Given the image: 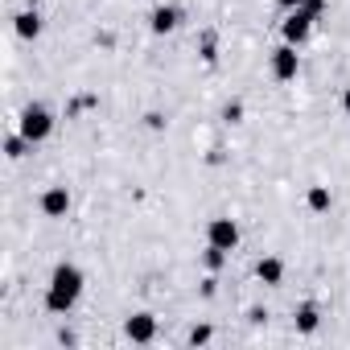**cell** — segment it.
I'll list each match as a JSON object with an SVG mask.
<instances>
[{
  "label": "cell",
  "instance_id": "obj_1",
  "mask_svg": "<svg viewBox=\"0 0 350 350\" xmlns=\"http://www.w3.org/2000/svg\"><path fill=\"white\" fill-rule=\"evenodd\" d=\"M83 297V272L75 264H58L54 276H50V288H46V309L50 313H70Z\"/></svg>",
  "mask_w": 350,
  "mask_h": 350
},
{
  "label": "cell",
  "instance_id": "obj_2",
  "mask_svg": "<svg viewBox=\"0 0 350 350\" xmlns=\"http://www.w3.org/2000/svg\"><path fill=\"white\" fill-rule=\"evenodd\" d=\"M17 128H21V136H25L29 144H42V140L54 132V116H50L42 103H29V107L21 111V120H17Z\"/></svg>",
  "mask_w": 350,
  "mask_h": 350
},
{
  "label": "cell",
  "instance_id": "obj_3",
  "mask_svg": "<svg viewBox=\"0 0 350 350\" xmlns=\"http://www.w3.org/2000/svg\"><path fill=\"white\" fill-rule=\"evenodd\" d=\"M313 21H317V17H313L305 5L288 9V17H284V25H280L284 42H288V46H301V42H309V33H313Z\"/></svg>",
  "mask_w": 350,
  "mask_h": 350
},
{
  "label": "cell",
  "instance_id": "obj_4",
  "mask_svg": "<svg viewBox=\"0 0 350 350\" xmlns=\"http://www.w3.org/2000/svg\"><path fill=\"white\" fill-rule=\"evenodd\" d=\"M297 70H301V54H297V46H276L272 50V75L280 79V83H293L297 79Z\"/></svg>",
  "mask_w": 350,
  "mask_h": 350
},
{
  "label": "cell",
  "instance_id": "obj_5",
  "mask_svg": "<svg viewBox=\"0 0 350 350\" xmlns=\"http://www.w3.org/2000/svg\"><path fill=\"white\" fill-rule=\"evenodd\" d=\"M206 243L231 252V247L239 243V227H235V219H211V227H206Z\"/></svg>",
  "mask_w": 350,
  "mask_h": 350
},
{
  "label": "cell",
  "instance_id": "obj_6",
  "mask_svg": "<svg viewBox=\"0 0 350 350\" xmlns=\"http://www.w3.org/2000/svg\"><path fill=\"white\" fill-rule=\"evenodd\" d=\"M124 334H128L132 342H152V338H157V317H152V313H132V317L124 321Z\"/></svg>",
  "mask_w": 350,
  "mask_h": 350
},
{
  "label": "cell",
  "instance_id": "obj_7",
  "mask_svg": "<svg viewBox=\"0 0 350 350\" xmlns=\"http://www.w3.org/2000/svg\"><path fill=\"white\" fill-rule=\"evenodd\" d=\"M178 25H182V13L173 9V5H157V9L148 13V29H152V33H173Z\"/></svg>",
  "mask_w": 350,
  "mask_h": 350
},
{
  "label": "cell",
  "instance_id": "obj_8",
  "mask_svg": "<svg viewBox=\"0 0 350 350\" xmlns=\"http://www.w3.org/2000/svg\"><path fill=\"white\" fill-rule=\"evenodd\" d=\"M42 211H46L50 219H62V215L70 211V194H66V186H54V190H46V194H42Z\"/></svg>",
  "mask_w": 350,
  "mask_h": 350
},
{
  "label": "cell",
  "instance_id": "obj_9",
  "mask_svg": "<svg viewBox=\"0 0 350 350\" xmlns=\"http://www.w3.org/2000/svg\"><path fill=\"white\" fill-rule=\"evenodd\" d=\"M13 21H17V38H25V42L42 38V13H38V9H25V13H17Z\"/></svg>",
  "mask_w": 350,
  "mask_h": 350
},
{
  "label": "cell",
  "instance_id": "obj_10",
  "mask_svg": "<svg viewBox=\"0 0 350 350\" xmlns=\"http://www.w3.org/2000/svg\"><path fill=\"white\" fill-rule=\"evenodd\" d=\"M256 276H260V284H280V280H284V264H280L276 256H264V260L256 264Z\"/></svg>",
  "mask_w": 350,
  "mask_h": 350
},
{
  "label": "cell",
  "instance_id": "obj_11",
  "mask_svg": "<svg viewBox=\"0 0 350 350\" xmlns=\"http://www.w3.org/2000/svg\"><path fill=\"white\" fill-rule=\"evenodd\" d=\"M305 202H309V211H313V215H325V211L334 206V194H329V186H309Z\"/></svg>",
  "mask_w": 350,
  "mask_h": 350
},
{
  "label": "cell",
  "instance_id": "obj_12",
  "mask_svg": "<svg viewBox=\"0 0 350 350\" xmlns=\"http://www.w3.org/2000/svg\"><path fill=\"white\" fill-rule=\"evenodd\" d=\"M293 317H297V329H301V334H313V329L321 325V313H317V305H313V301H305Z\"/></svg>",
  "mask_w": 350,
  "mask_h": 350
},
{
  "label": "cell",
  "instance_id": "obj_13",
  "mask_svg": "<svg viewBox=\"0 0 350 350\" xmlns=\"http://www.w3.org/2000/svg\"><path fill=\"white\" fill-rule=\"evenodd\" d=\"M25 148H29V140H25V136H21V132H17V136H9V140H5V152H9V161H21V157H25Z\"/></svg>",
  "mask_w": 350,
  "mask_h": 350
},
{
  "label": "cell",
  "instance_id": "obj_14",
  "mask_svg": "<svg viewBox=\"0 0 350 350\" xmlns=\"http://www.w3.org/2000/svg\"><path fill=\"white\" fill-rule=\"evenodd\" d=\"M202 264H206V268H211V272H219V268H223V264H227V252H223V247H215V243H211V247H206V252H202Z\"/></svg>",
  "mask_w": 350,
  "mask_h": 350
},
{
  "label": "cell",
  "instance_id": "obj_15",
  "mask_svg": "<svg viewBox=\"0 0 350 350\" xmlns=\"http://www.w3.org/2000/svg\"><path fill=\"white\" fill-rule=\"evenodd\" d=\"M202 342H211V325H194L190 329V346H202Z\"/></svg>",
  "mask_w": 350,
  "mask_h": 350
},
{
  "label": "cell",
  "instance_id": "obj_16",
  "mask_svg": "<svg viewBox=\"0 0 350 350\" xmlns=\"http://www.w3.org/2000/svg\"><path fill=\"white\" fill-rule=\"evenodd\" d=\"M202 58H206V62L219 58V54H215V33H202Z\"/></svg>",
  "mask_w": 350,
  "mask_h": 350
},
{
  "label": "cell",
  "instance_id": "obj_17",
  "mask_svg": "<svg viewBox=\"0 0 350 350\" xmlns=\"http://www.w3.org/2000/svg\"><path fill=\"white\" fill-rule=\"evenodd\" d=\"M239 116H243V103H227V107H223V120H231V124H235Z\"/></svg>",
  "mask_w": 350,
  "mask_h": 350
},
{
  "label": "cell",
  "instance_id": "obj_18",
  "mask_svg": "<svg viewBox=\"0 0 350 350\" xmlns=\"http://www.w3.org/2000/svg\"><path fill=\"white\" fill-rule=\"evenodd\" d=\"M215 284H219V280H215V276H206V280H202V297H215Z\"/></svg>",
  "mask_w": 350,
  "mask_h": 350
},
{
  "label": "cell",
  "instance_id": "obj_19",
  "mask_svg": "<svg viewBox=\"0 0 350 350\" xmlns=\"http://www.w3.org/2000/svg\"><path fill=\"white\" fill-rule=\"evenodd\" d=\"M272 5H280V9H297L301 0H272Z\"/></svg>",
  "mask_w": 350,
  "mask_h": 350
},
{
  "label": "cell",
  "instance_id": "obj_20",
  "mask_svg": "<svg viewBox=\"0 0 350 350\" xmlns=\"http://www.w3.org/2000/svg\"><path fill=\"white\" fill-rule=\"evenodd\" d=\"M342 107H346V116H350V87H346V95H342Z\"/></svg>",
  "mask_w": 350,
  "mask_h": 350
},
{
  "label": "cell",
  "instance_id": "obj_21",
  "mask_svg": "<svg viewBox=\"0 0 350 350\" xmlns=\"http://www.w3.org/2000/svg\"><path fill=\"white\" fill-rule=\"evenodd\" d=\"M25 5H29V9H38V5H42V0H25Z\"/></svg>",
  "mask_w": 350,
  "mask_h": 350
}]
</instances>
